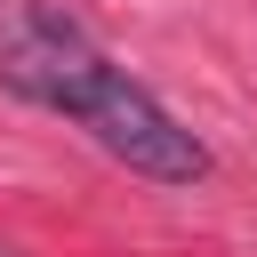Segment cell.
Returning <instances> with one entry per match:
<instances>
[{"label":"cell","mask_w":257,"mask_h":257,"mask_svg":"<svg viewBox=\"0 0 257 257\" xmlns=\"http://www.w3.org/2000/svg\"><path fill=\"white\" fill-rule=\"evenodd\" d=\"M120 64L96 48V32L48 0H0V88H16L40 112L80 120L88 96L112 80Z\"/></svg>","instance_id":"6da1fadb"},{"label":"cell","mask_w":257,"mask_h":257,"mask_svg":"<svg viewBox=\"0 0 257 257\" xmlns=\"http://www.w3.org/2000/svg\"><path fill=\"white\" fill-rule=\"evenodd\" d=\"M80 128L120 161V169H137V177H153V185H201L217 161H209V145L137 80V72H112L96 96H88V112H80Z\"/></svg>","instance_id":"7a4b0ae2"},{"label":"cell","mask_w":257,"mask_h":257,"mask_svg":"<svg viewBox=\"0 0 257 257\" xmlns=\"http://www.w3.org/2000/svg\"><path fill=\"white\" fill-rule=\"evenodd\" d=\"M0 257H16V249H8V241H0Z\"/></svg>","instance_id":"3957f363"}]
</instances>
